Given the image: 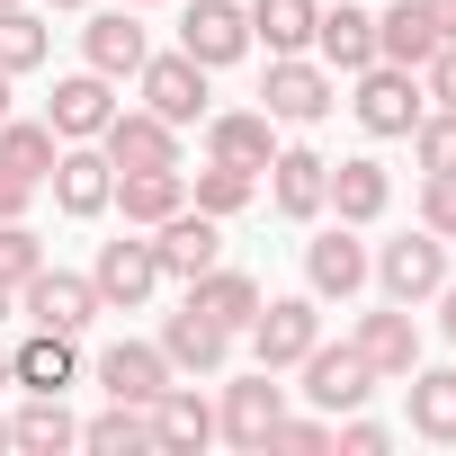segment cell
Segmentation results:
<instances>
[{
    "label": "cell",
    "instance_id": "6da1fadb",
    "mask_svg": "<svg viewBox=\"0 0 456 456\" xmlns=\"http://www.w3.org/2000/svg\"><path fill=\"white\" fill-rule=\"evenodd\" d=\"M358 81V126L376 134V143H403L420 117H429V99H420V72H403V63H367V72H349Z\"/></svg>",
    "mask_w": 456,
    "mask_h": 456
},
{
    "label": "cell",
    "instance_id": "7a4b0ae2",
    "mask_svg": "<svg viewBox=\"0 0 456 456\" xmlns=\"http://www.w3.org/2000/svg\"><path fill=\"white\" fill-rule=\"evenodd\" d=\"M367 278H376L394 305H429V296L447 287V242H438L429 224H420V233H403V242L367 251Z\"/></svg>",
    "mask_w": 456,
    "mask_h": 456
},
{
    "label": "cell",
    "instance_id": "3957f363",
    "mask_svg": "<svg viewBox=\"0 0 456 456\" xmlns=\"http://www.w3.org/2000/svg\"><path fill=\"white\" fill-rule=\"evenodd\" d=\"M260 108H269L278 126H322V117L340 108V81H331V63H305V54H269Z\"/></svg>",
    "mask_w": 456,
    "mask_h": 456
},
{
    "label": "cell",
    "instance_id": "277c9868",
    "mask_svg": "<svg viewBox=\"0 0 456 456\" xmlns=\"http://www.w3.org/2000/svg\"><path fill=\"white\" fill-rule=\"evenodd\" d=\"M314 340H322V296L314 287L305 296H260V314H251V358L260 367H296Z\"/></svg>",
    "mask_w": 456,
    "mask_h": 456
},
{
    "label": "cell",
    "instance_id": "5b68a950",
    "mask_svg": "<svg viewBox=\"0 0 456 456\" xmlns=\"http://www.w3.org/2000/svg\"><path fill=\"white\" fill-rule=\"evenodd\" d=\"M278 420H287V385H278V367L233 376V385H224V403H215V438H233V447H269Z\"/></svg>",
    "mask_w": 456,
    "mask_h": 456
},
{
    "label": "cell",
    "instance_id": "8992f818",
    "mask_svg": "<svg viewBox=\"0 0 456 456\" xmlns=\"http://www.w3.org/2000/svg\"><path fill=\"white\" fill-rule=\"evenodd\" d=\"M45 188H54V206H63L72 224H99V215L117 206V161H108L99 143H63L54 170H45Z\"/></svg>",
    "mask_w": 456,
    "mask_h": 456
},
{
    "label": "cell",
    "instance_id": "52a82bcc",
    "mask_svg": "<svg viewBox=\"0 0 456 456\" xmlns=\"http://www.w3.org/2000/svg\"><path fill=\"white\" fill-rule=\"evenodd\" d=\"M296 367H305V403H314V411H331V420H340V411H358V403L385 385V376H376L349 340H340V349H331V340H314Z\"/></svg>",
    "mask_w": 456,
    "mask_h": 456
},
{
    "label": "cell",
    "instance_id": "ba28073f",
    "mask_svg": "<svg viewBox=\"0 0 456 456\" xmlns=\"http://www.w3.org/2000/svg\"><path fill=\"white\" fill-rule=\"evenodd\" d=\"M19 314H28V322H45V331H72V340H81L108 305H99V287H90V278H72V269H54V260H45V269L19 287Z\"/></svg>",
    "mask_w": 456,
    "mask_h": 456
},
{
    "label": "cell",
    "instance_id": "9c48e42d",
    "mask_svg": "<svg viewBox=\"0 0 456 456\" xmlns=\"http://www.w3.org/2000/svg\"><path fill=\"white\" fill-rule=\"evenodd\" d=\"M179 54H197L206 72L242 63V54H251V10H242V0H188V19H179Z\"/></svg>",
    "mask_w": 456,
    "mask_h": 456
},
{
    "label": "cell",
    "instance_id": "30bf717a",
    "mask_svg": "<svg viewBox=\"0 0 456 456\" xmlns=\"http://www.w3.org/2000/svg\"><path fill=\"white\" fill-rule=\"evenodd\" d=\"M143 108L152 117H170V126H206L215 108H206V63L197 54H143Z\"/></svg>",
    "mask_w": 456,
    "mask_h": 456
},
{
    "label": "cell",
    "instance_id": "8fae6325",
    "mask_svg": "<svg viewBox=\"0 0 456 456\" xmlns=\"http://www.w3.org/2000/svg\"><path fill=\"white\" fill-rule=\"evenodd\" d=\"M90 287H99V305L108 314H143L152 305V287H161V260H152V242H99V260H90Z\"/></svg>",
    "mask_w": 456,
    "mask_h": 456
},
{
    "label": "cell",
    "instance_id": "7c38bea8",
    "mask_svg": "<svg viewBox=\"0 0 456 456\" xmlns=\"http://www.w3.org/2000/svg\"><path fill=\"white\" fill-rule=\"evenodd\" d=\"M349 349L385 376V385H403L411 367H420V322H411V305H376V314H358V331H349Z\"/></svg>",
    "mask_w": 456,
    "mask_h": 456
},
{
    "label": "cell",
    "instance_id": "4fadbf2b",
    "mask_svg": "<svg viewBox=\"0 0 456 456\" xmlns=\"http://www.w3.org/2000/svg\"><path fill=\"white\" fill-rule=\"evenodd\" d=\"M305 287L322 305H349L367 287V242H358V224H322V233L305 242Z\"/></svg>",
    "mask_w": 456,
    "mask_h": 456
},
{
    "label": "cell",
    "instance_id": "5bb4252c",
    "mask_svg": "<svg viewBox=\"0 0 456 456\" xmlns=\"http://www.w3.org/2000/svg\"><path fill=\"white\" fill-rule=\"evenodd\" d=\"M269 206H278L287 224H314V215L331 206V161L305 152V143H278V152H269Z\"/></svg>",
    "mask_w": 456,
    "mask_h": 456
},
{
    "label": "cell",
    "instance_id": "9a60e30c",
    "mask_svg": "<svg viewBox=\"0 0 456 456\" xmlns=\"http://www.w3.org/2000/svg\"><path fill=\"white\" fill-rule=\"evenodd\" d=\"M99 152H108L117 170H161V161H179V126L152 117V108H117V117L99 126Z\"/></svg>",
    "mask_w": 456,
    "mask_h": 456
},
{
    "label": "cell",
    "instance_id": "2e32d148",
    "mask_svg": "<svg viewBox=\"0 0 456 456\" xmlns=\"http://www.w3.org/2000/svg\"><path fill=\"white\" fill-rule=\"evenodd\" d=\"M152 260H161V278H197V269H215L224 260V224L215 215H197V206H179L170 224H152Z\"/></svg>",
    "mask_w": 456,
    "mask_h": 456
},
{
    "label": "cell",
    "instance_id": "e0dca14e",
    "mask_svg": "<svg viewBox=\"0 0 456 456\" xmlns=\"http://www.w3.org/2000/svg\"><path fill=\"white\" fill-rule=\"evenodd\" d=\"M233 340H242V331H224V322L197 314V305H179V314L161 322V358H170V376H215L224 358H233Z\"/></svg>",
    "mask_w": 456,
    "mask_h": 456
},
{
    "label": "cell",
    "instance_id": "ac0fdd59",
    "mask_svg": "<svg viewBox=\"0 0 456 456\" xmlns=\"http://www.w3.org/2000/svg\"><path fill=\"white\" fill-rule=\"evenodd\" d=\"M108 117H117V81H108V72H72V81H54V99H45V126H54L63 143H99Z\"/></svg>",
    "mask_w": 456,
    "mask_h": 456
},
{
    "label": "cell",
    "instance_id": "d6986e66",
    "mask_svg": "<svg viewBox=\"0 0 456 456\" xmlns=\"http://www.w3.org/2000/svg\"><path fill=\"white\" fill-rule=\"evenodd\" d=\"M269 152H278V117H269V108H224V117H206V161L269 170Z\"/></svg>",
    "mask_w": 456,
    "mask_h": 456
},
{
    "label": "cell",
    "instance_id": "ffe728a7",
    "mask_svg": "<svg viewBox=\"0 0 456 456\" xmlns=\"http://www.w3.org/2000/svg\"><path fill=\"white\" fill-rule=\"evenodd\" d=\"M99 385H108V403H143V411H152V394L170 385L161 340H117V349H99Z\"/></svg>",
    "mask_w": 456,
    "mask_h": 456
},
{
    "label": "cell",
    "instance_id": "44dd1931",
    "mask_svg": "<svg viewBox=\"0 0 456 456\" xmlns=\"http://www.w3.org/2000/svg\"><path fill=\"white\" fill-rule=\"evenodd\" d=\"M314 54L331 72H367L376 63V10H358V0H331V10L314 19Z\"/></svg>",
    "mask_w": 456,
    "mask_h": 456
},
{
    "label": "cell",
    "instance_id": "7402d4cb",
    "mask_svg": "<svg viewBox=\"0 0 456 456\" xmlns=\"http://www.w3.org/2000/svg\"><path fill=\"white\" fill-rule=\"evenodd\" d=\"M117 206H126L134 233H152V224H170V215L188 206V170H179V161H161V170H117Z\"/></svg>",
    "mask_w": 456,
    "mask_h": 456
},
{
    "label": "cell",
    "instance_id": "603a6c76",
    "mask_svg": "<svg viewBox=\"0 0 456 456\" xmlns=\"http://www.w3.org/2000/svg\"><path fill=\"white\" fill-rule=\"evenodd\" d=\"M143 54H152V45H143L134 10H99V19L81 28V63H90V72H108V81H134V72H143Z\"/></svg>",
    "mask_w": 456,
    "mask_h": 456
},
{
    "label": "cell",
    "instance_id": "cb8c5ba5",
    "mask_svg": "<svg viewBox=\"0 0 456 456\" xmlns=\"http://www.w3.org/2000/svg\"><path fill=\"white\" fill-rule=\"evenodd\" d=\"M206 438H215V403H206L197 385H161V394H152V447L197 456Z\"/></svg>",
    "mask_w": 456,
    "mask_h": 456
},
{
    "label": "cell",
    "instance_id": "d4e9b609",
    "mask_svg": "<svg viewBox=\"0 0 456 456\" xmlns=\"http://www.w3.org/2000/svg\"><path fill=\"white\" fill-rule=\"evenodd\" d=\"M188 305H197V314H215L224 331H251V314H260V278L215 260V269H197V278H188Z\"/></svg>",
    "mask_w": 456,
    "mask_h": 456
},
{
    "label": "cell",
    "instance_id": "484cf974",
    "mask_svg": "<svg viewBox=\"0 0 456 456\" xmlns=\"http://www.w3.org/2000/svg\"><path fill=\"white\" fill-rule=\"evenodd\" d=\"M385 206H394L385 161H367V152H358V161H331V206H322V215H340V224H376Z\"/></svg>",
    "mask_w": 456,
    "mask_h": 456
},
{
    "label": "cell",
    "instance_id": "4316f807",
    "mask_svg": "<svg viewBox=\"0 0 456 456\" xmlns=\"http://www.w3.org/2000/svg\"><path fill=\"white\" fill-rule=\"evenodd\" d=\"M10 367H19L28 394H63V385L81 376V349H72V331H45V322H37V331L10 349Z\"/></svg>",
    "mask_w": 456,
    "mask_h": 456
},
{
    "label": "cell",
    "instance_id": "83f0119b",
    "mask_svg": "<svg viewBox=\"0 0 456 456\" xmlns=\"http://www.w3.org/2000/svg\"><path fill=\"white\" fill-rule=\"evenodd\" d=\"M438 45H447V37L429 28V10H420V0H394V10L376 19V63H403V72H420Z\"/></svg>",
    "mask_w": 456,
    "mask_h": 456
},
{
    "label": "cell",
    "instance_id": "f1b7e54d",
    "mask_svg": "<svg viewBox=\"0 0 456 456\" xmlns=\"http://www.w3.org/2000/svg\"><path fill=\"white\" fill-rule=\"evenodd\" d=\"M411 429L429 447H456V367H411Z\"/></svg>",
    "mask_w": 456,
    "mask_h": 456
},
{
    "label": "cell",
    "instance_id": "f546056e",
    "mask_svg": "<svg viewBox=\"0 0 456 456\" xmlns=\"http://www.w3.org/2000/svg\"><path fill=\"white\" fill-rule=\"evenodd\" d=\"M314 19H322V0H251V45L314 54Z\"/></svg>",
    "mask_w": 456,
    "mask_h": 456
},
{
    "label": "cell",
    "instance_id": "4dcf8cb0",
    "mask_svg": "<svg viewBox=\"0 0 456 456\" xmlns=\"http://www.w3.org/2000/svg\"><path fill=\"white\" fill-rule=\"evenodd\" d=\"M10 447H28V456H63V447H81V420L63 411V394H28V411L10 420Z\"/></svg>",
    "mask_w": 456,
    "mask_h": 456
},
{
    "label": "cell",
    "instance_id": "1f68e13d",
    "mask_svg": "<svg viewBox=\"0 0 456 456\" xmlns=\"http://www.w3.org/2000/svg\"><path fill=\"white\" fill-rule=\"evenodd\" d=\"M54 152H63V134H54L45 117H0V161H10L19 179H37V188H45Z\"/></svg>",
    "mask_w": 456,
    "mask_h": 456
},
{
    "label": "cell",
    "instance_id": "d6a6232c",
    "mask_svg": "<svg viewBox=\"0 0 456 456\" xmlns=\"http://www.w3.org/2000/svg\"><path fill=\"white\" fill-rule=\"evenodd\" d=\"M45 54H54V28L28 10V0H10V10H0V72L19 81V72H37Z\"/></svg>",
    "mask_w": 456,
    "mask_h": 456
},
{
    "label": "cell",
    "instance_id": "836d02e7",
    "mask_svg": "<svg viewBox=\"0 0 456 456\" xmlns=\"http://www.w3.org/2000/svg\"><path fill=\"white\" fill-rule=\"evenodd\" d=\"M251 197H260V170H233V161H206V170L188 179V206L215 215V224H224V215H242Z\"/></svg>",
    "mask_w": 456,
    "mask_h": 456
},
{
    "label": "cell",
    "instance_id": "e575fe53",
    "mask_svg": "<svg viewBox=\"0 0 456 456\" xmlns=\"http://www.w3.org/2000/svg\"><path fill=\"white\" fill-rule=\"evenodd\" d=\"M81 447H99V456H134V447H152V411H143V403H108V411L81 429Z\"/></svg>",
    "mask_w": 456,
    "mask_h": 456
},
{
    "label": "cell",
    "instance_id": "d590c367",
    "mask_svg": "<svg viewBox=\"0 0 456 456\" xmlns=\"http://www.w3.org/2000/svg\"><path fill=\"white\" fill-rule=\"evenodd\" d=\"M45 269V242H37V224L28 215H10V224H0V278H10V287H28Z\"/></svg>",
    "mask_w": 456,
    "mask_h": 456
},
{
    "label": "cell",
    "instance_id": "8d00e7d4",
    "mask_svg": "<svg viewBox=\"0 0 456 456\" xmlns=\"http://www.w3.org/2000/svg\"><path fill=\"white\" fill-rule=\"evenodd\" d=\"M411 161H420V170H456V108H429V117L411 126Z\"/></svg>",
    "mask_w": 456,
    "mask_h": 456
},
{
    "label": "cell",
    "instance_id": "74e56055",
    "mask_svg": "<svg viewBox=\"0 0 456 456\" xmlns=\"http://www.w3.org/2000/svg\"><path fill=\"white\" fill-rule=\"evenodd\" d=\"M420 224L438 242H456V170H420Z\"/></svg>",
    "mask_w": 456,
    "mask_h": 456
},
{
    "label": "cell",
    "instance_id": "f35d334b",
    "mask_svg": "<svg viewBox=\"0 0 456 456\" xmlns=\"http://www.w3.org/2000/svg\"><path fill=\"white\" fill-rule=\"evenodd\" d=\"M331 447H340V456H385V447H394V429H385V420H367V411H340V420H331Z\"/></svg>",
    "mask_w": 456,
    "mask_h": 456
},
{
    "label": "cell",
    "instance_id": "ab89813d",
    "mask_svg": "<svg viewBox=\"0 0 456 456\" xmlns=\"http://www.w3.org/2000/svg\"><path fill=\"white\" fill-rule=\"evenodd\" d=\"M269 447H287V456H322V447H331V420H322V411H305V420L287 411V420L269 429Z\"/></svg>",
    "mask_w": 456,
    "mask_h": 456
},
{
    "label": "cell",
    "instance_id": "60d3db41",
    "mask_svg": "<svg viewBox=\"0 0 456 456\" xmlns=\"http://www.w3.org/2000/svg\"><path fill=\"white\" fill-rule=\"evenodd\" d=\"M420 72H429V99H438V108H456V37H447V45H438Z\"/></svg>",
    "mask_w": 456,
    "mask_h": 456
},
{
    "label": "cell",
    "instance_id": "b9f144b4",
    "mask_svg": "<svg viewBox=\"0 0 456 456\" xmlns=\"http://www.w3.org/2000/svg\"><path fill=\"white\" fill-rule=\"evenodd\" d=\"M28 197H37V179H19L10 161H0V224H10V215H28Z\"/></svg>",
    "mask_w": 456,
    "mask_h": 456
},
{
    "label": "cell",
    "instance_id": "7bdbcfd3",
    "mask_svg": "<svg viewBox=\"0 0 456 456\" xmlns=\"http://www.w3.org/2000/svg\"><path fill=\"white\" fill-rule=\"evenodd\" d=\"M438 331H447V349H456V278L438 287Z\"/></svg>",
    "mask_w": 456,
    "mask_h": 456
},
{
    "label": "cell",
    "instance_id": "ee69618b",
    "mask_svg": "<svg viewBox=\"0 0 456 456\" xmlns=\"http://www.w3.org/2000/svg\"><path fill=\"white\" fill-rule=\"evenodd\" d=\"M420 10H429V28H438V37H456V0H420Z\"/></svg>",
    "mask_w": 456,
    "mask_h": 456
},
{
    "label": "cell",
    "instance_id": "f6af8a7d",
    "mask_svg": "<svg viewBox=\"0 0 456 456\" xmlns=\"http://www.w3.org/2000/svg\"><path fill=\"white\" fill-rule=\"evenodd\" d=\"M10 314H19V287H10V278H0V322H10Z\"/></svg>",
    "mask_w": 456,
    "mask_h": 456
},
{
    "label": "cell",
    "instance_id": "bcb514c9",
    "mask_svg": "<svg viewBox=\"0 0 456 456\" xmlns=\"http://www.w3.org/2000/svg\"><path fill=\"white\" fill-rule=\"evenodd\" d=\"M0 117H10V72H0Z\"/></svg>",
    "mask_w": 456,
    "mask_h": 456
},
{
    "label": "cell",
    "instance_id": "7dc6e473",
    "mask_svg": "<svg viewBox=\"0 0 456 456\" xmlns=\"http://www.w3.org/2000/svg\"><path fill=\"white\" fill-rule=\"evenodd\" d=\"M0 385H19V367H10V358H0Z\"/></svg>",
    "mask_w": 456,
    "mask_h": 456
},
{
    "label": "cell",
    "instance_id": "c3c4849f",
    "mask_svg": "<svg viewBox=\"0 0 456 456\" xmlns=\"http://www.w3.org/2000/svg\"><path fill=\"white\" fill-rule=\"evenodd\" d=\"M54 10H90V0H54Z\"/></svg>",
    "mask_w": 456,
    "mask_h": 456
},
{
    "label": "cell",
    "instance_id": "681fc988",
    "mask_svg": "<svg viewBox=\"0 0 456 456\" xmlns=\"http://www.w3.org/2000/svg\"><path fill=\"white\" fill-rule=\"evenodd\" d=\"M0 447H10V420H0Z\"/></svg>",
    "mask_w": 456,
    "mask_h": 456
},
{
    "label": "cell",
    "instance_id": "f907efd6",
    "mask_svg": "<svg viewBox=\"0 0 456 456\" xmlns=\"http://www.w3.org/2000/svg\"><path fill=\"white\" fill-rule=\"evenodd\" d=\"M126 10H152V0H126Z\"/></svg>",
    "mask_w": 456,
    "mask_h": 456
},
{
    "label": "cell",
    "instance_id": "816d5d0a",
    "mask_svg": "<svg viewBox=\"0 0 456 456\" xmlns=\"http://www.w3.org/2000/svg\"><path fill=\"white\" fill-rule=\"evenodd\" d=\"M0 10H10V0H0Z\"/></svg>",
    "mask_w": 456,
    "mask_h": 456
}]
</instances>
